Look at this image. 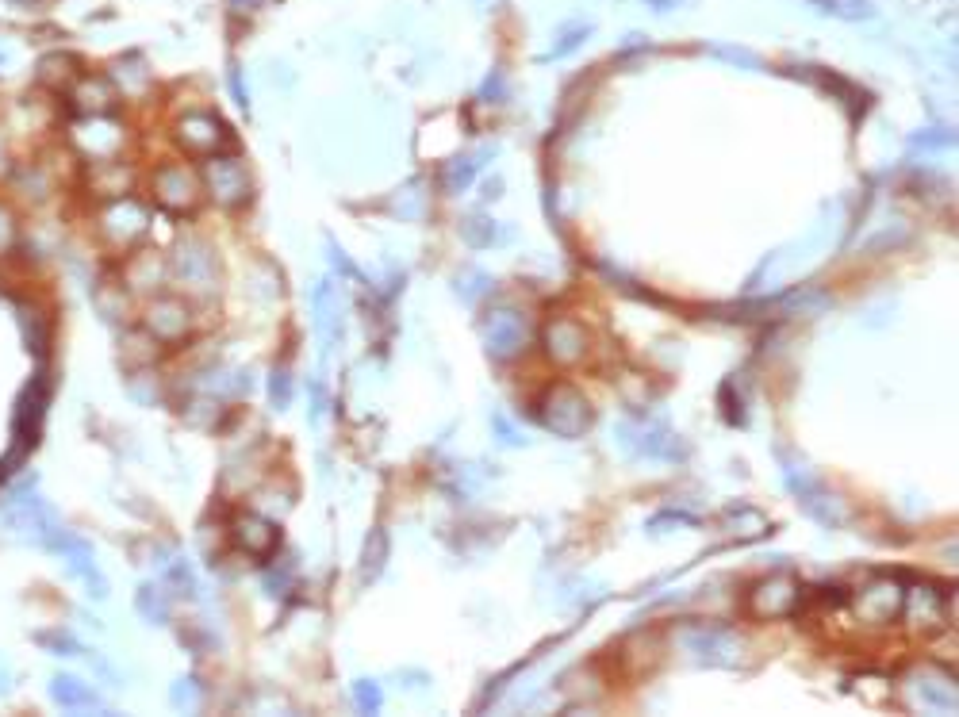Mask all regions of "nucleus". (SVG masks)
Listing matches in <instances>:
<instances>
[{
	"mask_svg": "<svg viewBox=\"0 0 959 717\" xmlns=\"http://www.w3.org/2000/svg\"><path fill=\"white\" fill-rule=\"evenodd\" d=\"M384 560H388V533L376 526L369 537H365V553H361V583L373 587L380 572H384Z\"/></svg>",
	"mask_w": 959,
	"mask_h": 717,
	"instance_id": "obj_17",
	"label": "nucleus"
},
{
	"mask_svg": "<svg viewBox=\"0 0 959 717\" xmlns=\"http://www.w3.org/2000/svg\"><path fill=\"white\" fill-rule=\"evenodd\" d=\"M910 687L913 694L921 698V706H933V710H944V714L956 710V675H952V671H948V675H940L936 668L913 671Z\"/></svg>",
	"mask_w": 959,
	"mask_h": 717,
	"instance_id": "obj_12",
	"label": "nucleus"
},
{
	"mask_svg": "<svg viewBox=\"0 0 959 717\" xmlns=\"http://www.w3.org/2000/svg\"><path fill=\"white\" fill-rule=\"evenodd\" d=\"M139 610L150 618V622H165V602L154 587H142L139 591Z\"/></svg>",
	"mask_w": 959,
	"mask_h": 717,
	"instance_id": "obj_26",
	"label": "nucleus"
},
{
	"mask_svg": "<svg viewBox=\"0 0 959 717\" xmlns=\"http://www.w3.org/2000/svg\"><path fill=\"white\" fill-rule=\"evenodd\" d=\"M269 399H273L277 411H284V407L292 403V372L284 369V365H277L273 376H269Z\"/></svg>",
	"mask_w": 959,
	"mask_h": 717,
	"instance_id": "obj_21",
	"label": "nucleus"
},
{
	"mask_svg": "<svg viewBox=\"0 0 959 717\" xmlns=\"http://www.w3.org/2000/svg\"><path fill=\"white\" fill-rule=\"evenodd\" d=\"M54 698H58L62 706H70V710H93V706H100L96 694L89 691L85 683H77V679H58V683H54Z\"/></svg>",
	"mask_w": 959,
	"mask_h": 717,
	"instance_id": "obj_19",
	"label": "nucleus"
},
{
	"mask_svg": "<svg viewBox=\"0 0 959 717\" xmlns=\"http://www.w3.org/2000/svg\"><path fill=\"white\" fill-rule=\"evenodd\" d=\"M146 326L162 342H177V338H185L188 330V307L181 300H158L150 307V315H146Z\"/></svg>",
	"mask_w": 959,
	"mask_h": 717,
	"instance_id": "obj_15",
	"label": "nucleus"
},
{
	"mask_svg": "<svg viewBox=\"0 0 959 717\" xmlns=\"http://www.w3.org/2000/svg\"><path fill=\"white\" fill-rule=\"evenodd\" d=\"M234 541L250 556H269L277 549L281 533H277V526H273L269 518H261V514H242V518H234Z\"/></svg>",
	"mask_w": 959,
	"mask_h": 717,
	"instance_id": "obj_14",
	"label": "nucleus"
},
{
	"mask_svg": "<svg viewBox=\"0 0 959 717\" xmlns=\"http://www.w3.org/2000/svg\"><path fill=\"white\" fill-rule=\"evenodd\" d=\"M461 238H465L468 246H476V250H480V246H492L495 231H492V223H488V219H480V215L472 219V215H468L465 227H461Z\"/></svg>",
	"mask_w": 959,
	"mask_h": 717,
	"instance_id": "obj_22",
	"label": "nucleus"
},
{
	"mask_svg": "<svg viewBox=\"0 0 959 717\" xmlns=\"http://www.w3.org/2000/svg\"><path fill=\"white\" fill-rule=\"evenodd\" d=\"M492 430H495V438L503 441V445H515V449H522V445H526V438H522V434H518L515 426H511V422H507L503 415L492 418Z\"/></svg>",
	"mask_w": 959,
	"mask_h": 717,
	"instance_id": "obj_27",
	"label": "nucleus"
},
{
	"mask_svg": "<svg viewBox=\"0 0 959 717\" xmlns=\"http://www.w3.org/2000/svg\"><path fill=\"white\" fill-rule=\"evenodd\" d=\"M499 188H503V181H492V185H488V192H484V200H495V196H499Z\"/></svg>",
	"mask_w": 959,
	"mask_h": 717,
	"instance_id": "obj_29",
	"label": "nucleus"
},
{
	"mask_svg": "<svg viewBox=\"0 0 959 717\" xmlns=\"http://www.w3.org/2000/svg\"><path fill=\"white\" fill-rule=\"evenodd\" d=\"M154 196L169 211H188L200 200V181L188 173L185 165H165L154 177Z\"/></svg>",
	"mask_w": 959,
	"mask_h": 717,
	"instance_id": "obj_10",
	"label": "nucleus"
},
{
	"mask_svg": "<svg viewBox=\"0 0 959 717\" xmlns=\"http://www.w3.org/2000/svg\"><path fill=\"white\" fill-rule=\"evenodd\" d=\"M952 610H956V602H952L948 591L929 587V583H913V587H906V595H902L898 618L906 622L910 633H936V629L952 625V618H956Z\"/></svg>",
	"mask_w": 959,
	"mask_h": 717,
	"instance_id": "obj_3",
	"label": "nucleus"
},
{
	"mask_svg": "<svg viewBox=\"0 0 959 717\" xmlns=\"http://www.w3.org/2000/svg\"><path fill=\"white\" fill-rule=\"evenodd\" d=\"M177 139L185 146L188 154H200V158H211L223 150L227 142V131L215 123L211 116H185L177 123Z\"/></svg>",
	"mask_w": 959,
	"mask_h": 717,
	"instance_id": "obj_11",
	"label": "nucleus"
},
{
	"mask_svg": "<svg viewBox=\"0 0 959 717\" xmlns=\"http://www.w3.org/2000/svg\"><path fill=\"white\" fill-rule=\"evenodd\" d=\"M181 269H185V277H211L215 273L208 250H185L181 254Z\"/></svg>",
	"mask_w": 959,
	"mask_h": 717,
	"instance_id": "obj_23",
	"label": "nucleus"
},
{
	"mask_svg": "<svg viewBox=\"0 0 959 717\" xmlns=\"http://www.w3.org/2000/svg\"><path fill=\"white\" fill-rule=\"evenodd\" d=\"M541 426L557 438H584L591 430V403L572 384H553L538 403Z\"/></svg>",
	"mask_w": 959,
	"mask_h": 717,
	"instance_id": "obj_2",
	"label": "nucleus"
},
{
	"mask_svg": "<svg viewBox=\"0 0 959 717\" xmlns=\"http://www.w3.org/2000/svg\"><path fill=\"white\" fill-rule=\"evenodd\" d=\"M480 342L492 361H515L534 342V326L522 307H492L480 319Z\"/></svg>",
	"mask_w": 959,
	"mask_h": 717,
	"instance_id": "obj_1",
	"label": "nucleus"
},
{
	"mask_svg": "<svg viewBox=\"0 0 959 717\" xmlns=\"http://www.w3.org/2000/svg\"><path fill=\"white\" fill-rule=\"evenodd\" d=\"M618 441L637 453V457H656V461H683V441L668 426H618Z\"/></svg>",
	"mask_w": 959,
	"mask_h": 717,
	"instance_id": "obj_9",
	"label": "nucleus"
},
{
	"mask_svg": "<svg viewBox=\"0 0 959 717\" xmlns=\"http://www.w3.org/2000/svg\"><path fill=\"white\" fill-rule=\"evenodd\" d=\"M104 231L116 246H131L135 238L146 234V208L135 200H116L112 208L104 211Z\"/></svg>",
	"mask_w": 959,
	"mask_h": 717,
	"instance_id": "obj_13",
	"label": "nucleus"
},
{
	"mask_svg": "<svg viewBox=\"0 0 959 717\" xmlns=\"http://www.w3.org/2000/svg\"><path fill=\"white\" fill-rule=\"evenodd\" d=\"M165 277V269H162V261L158 257H142L139 261V269L131 273V280H139L142 288H158V280Z\"/></svg>",
	"mask_w": 959,
	"mask_h": 717,
	"instance_id": "obj_25",
	"label": "nucleus"
},
{
	"mask_svg": "<svg viewBox=\"0 0 959 717\" xmlns=\"http://www.w3.org/2000/svg\"><path fill=\"white\" fill-rule=\"evenodd\" d=\"M204 185L215 196V204L223 208H238L250 200V173L238 158H223V154H211L204 165Z\"/></svg>",
	"mask_w": 959,
	"mask_h": 717,
	"instance_id": "obj_8",
	"label": "nucleus"
},
{
	"mask_svg": "<svg viewBox=\"0 0 959 717\" xmlns=\"http://www.w3.org/2000/svg\"><path fill=\"white\" fill-rule=\"evenodd\" d=\"M679 645L687 648L699 664L733 668L741 660V641L729 633L726 625H687V629H679Z\"/></svg>",
	"mask_w": 959,
	"mask_h": 717,
	"instance_id": "obj_6",
	"label": "nucleus"
},
{
	"mask_svg": "<svg viewBox=\"0 0 959 717\" xmlns=\"http://www.w3.org/2000/svg\"><path fill=\"white\" fill-rule=\"evenodd\" d=\"M492 150H484V154H461V158H453V162L445 165V188L453 192V196H461L472 181H476V173H480V165H484V158H488Z\"/></svg>",
	"mask_w": 959,
	"mask_h": 717,
	"instance_id": "obj_18",
	"label": "nucleus"
},
{
	"mask_svg": "<svg viewBox=\"0 0 959 717\" xmlns=\"http://www.w3.org/2000/svg\"><path fill=\"white\" fill-rule=\"evenodd\" d=\"M353 698H357V706H361L365 714L380 710V702H384V698H380V687L369 683V679H357V683H353Z\"/></svg>",
	"mask_w": 959,
	"mask_h": 717,
	"instance_id": "obj_24",
	"label": "nucleus"
},
{
	"mask_svg": "<svg viewBox=\"0 0 959 717\" xmlns=\"http://www.w3.org/2000/svg\"><path fill=\"white\" fill-rule=\"evenodd\" d=\"M541 349H545V357L557 369H576V365H584L587 353H591V334L584 330V323H576L568 315H557L541 330Z\"/></svg>",
	"mask_w": 959,
	"mask_h": 717,
	"instance_id": "obj_5",
	"label": "nucleus"
},
{
	"mask_svg": "<svg viewBox=\"0 0 959 717\" xmlns=\"http://www.w3.org/2000/svg\"><path fill=\"white\" fill-rule=\"evenodd\" d=\"M902 595H906V583H902V579H890V576L871 579L867 587H860V591L852 595V614H856L864 625L898 622Z\"/></svg>",
	"mask_w": 959,
	"mask_h": 717,
	"instance_id": "obj_7",
	"label": "nucleus"
},
{
	"mask_svg": "<svg viewBox=\"0 0 959 717\" xmlns=\"http://www.w3.org/2000/svg\"><path fill=\"white\" fill-rule=\"evenodd\" d=\"M802 602V587H798L795 576L787 572H775V576H764L760 583H752L749 599V614L756 622H779V618H791Z\"/></svg>",
	"mask_w": 959,
	"mask_h": 717,
	"instance_id": "obj_4",
	"label": "nucleus"
},
{
	"mask_svg": "<svg viewBox=\"0 0 959 717\" xmlns=\"http://www.w3.org/2000/svg\"><path fill=\"white\" fill-rule=\"evenodd\" d=\"M910 142H913V146H948V142H952V135H948V131H944V135H913Z\"/></svg>",
	"mask_w": 959,
	"mask_h": 717,
	"instance_id": "obj_28",
	"label": "nucleus"
},
{
	"mask_svg": "<svg viewBox=\"0 0 959 717\" xmlns=\"http://www.w3.org/2000/svg\"><path fill=\"white\" fill-rule=\"evenodd\" d=\"M453 288H457V296H461L465 303H480L484 296H488V292H492L495 284H492V277H488V273H480V269H465V273L457 277V284H453Z\"/></svg>",
	"mask_w": 959,
	"mask_h": 717,
	"instance_id": "obj_20",
	"label": "nucleus"
},
{
	"mask_svg": "<svg viewBox=\"0 0 959 717\" xmlns=\"http://www.w3.org/2000/svg\"><path fill=\"white\" fill-rule=\"evenodd\" d=\"M315 323H319V330L327 334L330 342H338L342 315H338V296H334V284H330V280H319V288H315Z\"/></svg>",
	"mask_w": 959,
	"mask_h": 717,
	"instance_id": "obj_16",
	"label": "nucleus"
}]
</instances>
